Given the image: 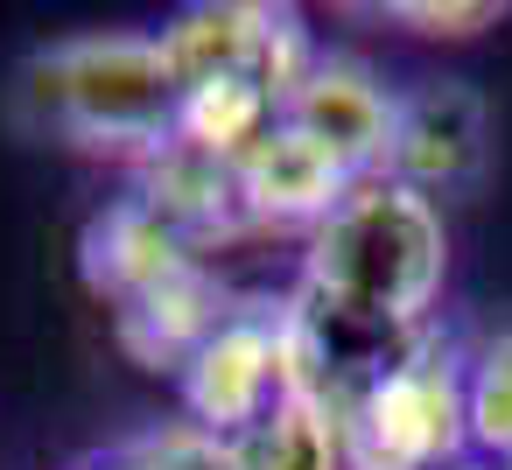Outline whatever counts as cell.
I'll use <instances>...</instances> for the list:
<instances>
[{
    "label": "cell",
    "mask_w": 512,
    "mask_h": 470,
    "mask_svg": "<svg viewBox=\"0 0 512 470\" xmlns=\"http://www.w3.org/2000/svg\"><path fill=\"white\" fill-rule=\"evenodd\" d=\"M463 421H470V442L498 463H512V330L491 337L470 372H463Z\"/></svg>",
    "instance_id": "obj_11"
},
{
    "label": "cell",
    "mask_w": 512,
    "mask_h": 470,
    "mask_svg": "<svg viewBox=\"0 0 512 470\" xmlns=\"http://www.w3.org/2000/svg\"><path fill=\"white\" fill-rule=\"evenodd\" d=\"M379 15L414 29V36H435V43H470V36L505 22L498 0H449V8H442V0H393V8H379Z\"/></svg>",
    "instance_id": "obj_13"
},
{
    "label": "cell",
    "mask_w": 512,
    "mask_h": 470,
    "mask_svg": "<svg viewBox=\"0 0 512 470\" xmlns=\"http://www.w3.org/2000/svg\"><path fill=\"white\" fill-rule=\"evenodd\" d=\"M505 470H512V463H505Z\"/></svg>",
    "instance_id": "obj_14"
},
{
    "label": "cell",
    "mask_w": 512,
    "mask_h": 470,
    "mask_svg": "<svg viewBox=\"0 0 512 470\" xmlns=\"http://www.w3.org/2000/svg\"><path fill=\"white\" fill-rule=\"evenodd\" d=\"M225 449H232L239 470H344V421L295 386L274 414H260Z\"/></svg>",
    "instance_id": "obj_10"
},
{
    "label": "cell",
    "mask_w": 512,
    "mask_h": 470,
    "mask_svg": "<svg viewBox=\"0 0 512 470\" xmlns=\"http://www.w3.org/2000/svg\"><path fill=\"white\" fill-rule=\"evenodd\" d=\"M232 176H239V204H246L253 232H260V225H302V232H316V225L344 204V190H351V176H344L309 134H295L288 120H274V127L232 162Z\"/></svg>",
    "instance_id": "obj_7"
},
{
    "label": "cell",
    "mask_w": 512,
    "mask_h": 470,
    "mask_svg": "<svg viewBox=\"0 0 512 470\" xmlns=\"http://www.w3.org/2000/svg\"><path fill=\"white\" fill-rule=\"evenodd\" d=\"M92 470H239V463H232L225 442H211V435H197V428H169V435H148V442L113 449V456L92 463Z\"/></svg>",
    "instance_id": "obj_12"
},
{
    "label": "cell",
    "mask_w": 512,
    "mask_h": 470,
    "mask_svg": "<svg viewBox=\"0 0 512 470\" xmlns=\"http://www.w3.org/2000/svg\"><path fill=\"white\" fill-rule=\"evenodd\" d=\"M190 267H204V253L183 246L141 197H127V204H113L85 225V281L106 309H127V302L155 295L162 281H176Z\"/></svg>",
    "instance_id": "obj_8"
},
{
    "label": "cell",
    "mask_w": 512,
    "mask_h": 470,
    "mask_svg": "<svg viewBox=\"0 0 512 470\" xmlns=\"http://www.w3.org/2000/svg\"><path fill=\"white\" fill-rule=\"evenodd\" d=\"M176 379H183L190 428L211 442H239L260 414H274L295 393V351H288L281 309L274 316H225Z\"/></svg>",
    "instance_id": "obj_4"
},
{
    "label": "cell",
    "mask_w": 512,
    "mask_h": 470,
    "mask_svg": "<svg viewBox=\"0 0 512 470\" xmlns=\"http://www.w3.org/2000/svg\"><path fill=\"white\" fill-rule=\"evenodd\" d=\"M22 113L92 155H134L141 169L176 148L183 85L162 36H71L22 64Z\"/></svg>",
    "instance_id": "obj_1"
},
{
    "label": "cell",
    "mask_w": 512,
    "mask_h": 470,
    "mask_svg": "<svg viewBox=\"0 0 512 470\" xmlns=\"http://www.w3.org/2000/svg\"><path fill=\"white\" fill-rule=\"evenodd\" d=\"M225 316H232V309H225V288L211 281V267H190V274L162 281L155 295L113 309V337H120V351H127L134 365H148V372H183Z\"/></svg>",
    "instance_id": "obj_9"
},
{
    "label": "cell",
    "mask_w": 512,
    "mask_h": 470,
    "mask_svg": "<svg viewBox=\"0 0 512 470\" xmlns=\"http://www.w3.org/2000/svg\"><path fill=\"white\" fill-rule=\"evenodd\" d=\"M162 57H169L183 92L190 85H253L281 113H288L295 85L316 71L302 15L267 8V0H204V8H183L162 29Z\"/></svg>",
    "instance_id": "obj_3"
},
{
    "label": "cell",
    "mask_w": 512,
    "mask_h": 470,
    "mask_svg": "<svg viewBox=\"0 0 512 470\" xmlns=\"http://www.w3.org/2000/svg\"><path fill=\"white\" fill-rule=\"evenodd\" d=\"M463 442V372L442 337L372 379L344 414V470H442Z\"/></svg>",
    "instance_id": "obj_2"
},
{
    "label": "cell",
    "mask_w": 512,
    "mask_h": 470,
    "mask_svg": "<svg viewBox=\"0 0 512 470\" xmlns=\"http://www.w3.org/2000/svg\"><path fill=\"white\" fill-rule=\"evenodd\" d=\"M295 134H309L351 183L365 176H386V155H393V120H400V99L365 71V64H344V57H316V71L295 85L288 113H281Z\"/></svg>",
    "instance_id": "obj_6"
},
{
    "label": "cell",
    "mask_w": 512,
    "mask_h": 470,
    "mask_svg": "<svg viewBox=\"0 0 512 470\" xmlns=\"http://www.w3.org/2000/svg\"><path fill=\"white\" fill-rule=\"evenodd\" d=\"M491 155V106L484 92L456 85V78H435V85H414L400 99V120H393V155H386V176L421 190V197H442V190H463Z\"/></svg>",
    "instance_id": "obj_5"
}]
</instances>
